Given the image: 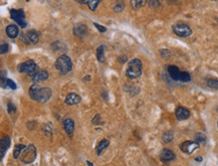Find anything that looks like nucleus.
I'll return each instance as SVG.
<instances>
[{
    "mask_svg": "<svg viewBox=\"0 0 218 166\" xmlns=\"http://www.w3.org/2000/svg\"><path fill=\"white\" fill-rule=\"evenodd\" d=\"M18 71L23 74L33 75L36 71V64L32 60H26V62L20 64L19 66H18Z\"/></svg>",
    "mask_w": 218,
    "mask_h": 166,
    "instance_id": "7",
    "label": "nucleus"
},
{
    "mask_svg": "<svg viewBox=\"0 0 218 166\" xmlns=\"http://www.w3.org/2000/svg\"><path fill=\"white\" fill-rule=\"evenodd\" d=\"M10 15H11V18L15 21L19 26H21L22 28L26 27V22H25V13H24L23 10L11 9L10 10Z\"/></svg>",
    "mask_w": 218,
    "mask_h": 166,
    "instance_id": "6",
    "label": "nucleus"
},
{
    "mask_svg": "<svg viewBox=\"0 0 218 166\" xmlns=\"http://www.w3.org/2000/svg\"><path fill=\"white\" fill-rule=\"evenodd\" d=\"M100 4V1H98V0H92V1H88V6L89 8L92 10V11H94V10L97 9L98 5Z\"/></svg>",
    "mask_w": 218,
    "mask_h": 166,
    "instance_id": "27",
    "label": "nucleus"
},
{
    "mask_svg": "<svg viewBox=\"0 0 218 166\" xmlns=\"http://www.w3.org/2000/svg\"><path fill=\"white\" fill-rule=\"evenodd\" d=\"M195 160L197 161V162H201V161H202V157H201V156L196 157V158H195Z\"/></svg>",
    "mask_w": 218,
    "mask_h": 166,
    "instance_id": "38",
    "label": "nucleus"
},
{
    "mask_svg": "<svg viewBox=\"0 0 218 166\" xmlns=\"http://www.w3.org/2000/svg\"><path fill=\"white\" fill-rule=\"evenodd\" d=\"M173 32L180 37H188L192 34V29L185 23H177L173 25Z\"/></svg>",
    "mask_w": 218,
    "mask_h": 166,
    "instance_id": "4",
    "label": "nucleus"
},
{
    "mask_svg": "<svg viewBox=\"0 0 218 166\" xmlns=\"http://www.w3.org/2000/svg\"><path fill=\"white\" fill-rule=\"evenodd\" d=\"M190 81H191V75H189V73H187V71H182V74H181V78H180V82L188 83Z\"/></svg>",
    "mask_w": 218,
    "mask_h": 166,
    "instance_id": "26",
    "label": "nucleus"
},
{
    "mask_svg": "<svg viewBox=\"0 0 218 166\" xmlns=\"http://www.w3.org/2000/svg\"><path fill=\"white\" fill-rule=\"evenodd\" d=\"M86 164H88L89 166H94L93 163H92V162H90V161H86Z\"/></svg>",
    "mask_w": 218,
    "mask_h": 166,
    "instance_id": "39",
    "label": "nucleus"
},
{
    "mask_svg": "<svg viewBox=\"0 0 218 166\" xmlns=\"http://www.w3.org/2000/svg\"><path fill=\"white\" fill-rule=\"evenodd\" d=\"M175 115H176V118L179 121H184V120H187V119L190 117V111L187 110L186 108L178 107L176 109Z\"/></svg>",
    "mask_w": 218,
    "mask_h": 166,
    "instance_id": "10",
    "label": "nucleus"
},
{
    "mask_svg": "<svg viewBox=\"0 0 218 166\" xmlns=\"http://www.w3.org/2000/svg\"><path fill=\"white\" fill-rule=\"evenodd\" d=\"M8 44L7 43H2L1 46H0V52H1V55H4V53H6L7 52H8Z\"/></svg>",
    "mask_w": 218,
    "mask_h": 166,
    "instance_id": "31",
    "label": "nucleus"
},
{
    "mask_svg": "<svg viewBox=\"0 0 218 166\" xmlns=\"http://www.w3.org/2000/svg\"><path fill=\"white\" fill-rule=\"evenodd\" d=\"M109 145H110V142H109V140H107V139H103L99 144H98V146H97V148H96V152H97V154H98V155H100V154H101V152H103V151H104L105 149H107Z\"/></svg>",
    "mask_w": 218,
    "mask_h": 166,
    "instance_id": "19",
    "label": "nucleus"
},
{
    "mask_svg": "<svg viewBox=\"0 0 218 166\" xmlns=\"http://www.w3.org/2000/svg\"><path fill=\"white\" fill-rule=\"evenodd\" d=\"M105 45H100L97 49V56L99 62L104 63L105 62Z\"/></svg>",
    "mask_w": 218,
    "mask_h": 166,
    "instance_id": "21",
    "label": "nucleus"
},
{
    "mask_svg": "<svg viewBox=\"0 0 218 166\" xmlns=\"http://www.w3.org/2000/svg\"><path fill=\"white\" fill-rule=\"evenodd\" d=\"M199 148V144L194 141H185L180 145V150L186 154H192Z\"/></svg>",
    "mask_w": 218,
    "mask_h": 166,
    "instance_id": "8",
    "label": "nucleus"
},
{
    "mask_svg": "<svg viewBox=\"0 0 218 166\" xmlns=\"http://www.w3.org/2000/svg\"><path fill=\"white\" fill-rule=\"evenodd\" d=\"M160 55H161V56L164 60H167V59H169V57L171 56V52H170L168 49L163 48V49L160 50Z\"/></svg>",
    "mask_w": 218,
    "mask_h": 166,
    "instance_id": "30",
    "label": "nucleus"
},
{
    "mask_svg": "<svg viewBox=\"0 0 218 166\" xmlns=\"http://www.w3.org/2000/svg\"><path fill=\"white\" fill-rule=\"evenodd\" d=\"M173 138H174V134H173V132H171V131H168V132L164 133V134H163V137H162L163 141H164L165 143L171 142L173 140Z\"/></svg>",
    "mask_w": 218,
    "mask_h": 166,
    "instance_id": "23",
    "label": "nucleus"
},
{
    "mask_svg": "<svg viewBox=\"0 0 218 166\" xmlns=\"http://www.w3.org/2000/svg\"><path fill=\"white\" fill-rule=\"evenodd\" d=\"M55 68L63 75L70 73L72 70V62L71 57L67 55H63L61 56H59L55 62Z\"/></svg>",
    "mask_w": 218,
    "mask_h": 166,
    "instance_id": "3",
    "label": "nucleus"
},
{
    "mask_svg": "<svg viewBox=\"0 0 218 166\" xmlns=\"http://www.w3.org/2000/svg\"><path fill=\"white\" fill-rule=\"evenodd\" d=\"M25 145H23V144H18V145L15 146V149H14V153H13V157L15 158V159H17L18 157H19V155H21V153H22V150L25 149Z\"/></svg>",
    "mask_w": 218,
    "mask_h": 166,
    "instance_id": "22",
    "label": "nucleus"
},
{
    "mask_svg": "<svg viewBox=\"0 0 218 166\" xmlns=\"http://www.w3.org/2000/svg\"><path fill=\"white\" fill-rule=\"evenodd\" d=\"M1 88L2 89H10V90H16L17 86L13 81L7 78H1Z\"/></svg>",
    "mask_w": 218,
    "mask_h": 166,
    "instance_id": "18",
    "label": "nucleus"
},
{
    "mask_svg": "<svg viewBox=\"0 0 218 166\" xmlns=\"http://www.w3.org/2000/svg\"><path fill=\"white\" fill-rule=\"evenodd\" d=\"M6 34L7 37L10 38H15L18 37V34H19V29H18V27L14 24L8 25V26L6 27Z\"/></svg>",
    "mask_w": 218,
    "mask_h": 166,
    "instance_id": "16",
    "label": "nucleus"
},
{
    "mask_svg": "<svg viewBox=\"0 0 218 166\" xmlns=\"http://www.w3.org/2000/svg\"><path fill=\"white\" fill-rule=\"evenodd\" d=\"M142 74V62L139 59L132 60L128 64L126 71V75L129 79H136L140 77Z\"/></svg>",
    "mask_w": 218,
    "mask_h": 166,
    "instance_id": "2",
    "label": "nucleus"
},
{
    "mask_svg": "<svg viewBox=\"0 0 218 166\" xmlns=\"http://www.w3.org/2000/svg\"><path fill=\"white\" fill-rule=\"evenodd\" d=\"M27 37L29 39V41L31 43H37L39 41V34L37 31L35 30H29L27 32Z\"/></svg>",
    "mask_w": 218,
    "mask_h": 166,
    "instance_id": "20",
    "label": "nucleus"
},
{
    "mask_svg": "<svg viewBox=\"0 0 218 166\" xmlns=\"http://www.w3.org/2000/svg\"><path fill=\"white\" fill-rule=\"evenodd\" d=\"M86 31H88V27H86V25L82 23H78L74 26V33L78 37H85L86 34Z\"/></svg>",
    "mask_w": 218,
    "mask_h": 166,
    "instance_id": "12",
    "label": "nucleus"
},
{
    "mask_svg": "<svg viewBox=\"0 0 218 166\" xmlns=\"http://www.w3.org/2000/svg\"><path fill=\"white\" fill-rule=\"evenodd\" d=\"M94 25L98 28V30H99L100 32H106V31H107V28L105 27V26H101V25L98 24V23H96V22H94Z\"/></svg>",
    "mask_w": 218,
    "mask_h": 166,
    "instance_id": "34",
    "label": "nucleus"
},
{
    "mask_svg": "<svg viewBox=\"0 0 218 166\" xmlns=\"http://www.w3.org/2000/svg\"><path fill=\"white\" fill-rule=\"evenodd\" d=\"M29 96L32 100L44 103L48 101L52 97V90L49 88H40L37 85H32L29 89Z\"/></svg>",
    "mask_w": 218,
    "mask_h": 166,
    "instance_id": "1",
    "label": "nucleus"
},
{
    "mask_svg": "<svg viewBox=\"0 0 218 166\" xmlns=\"http://www.w3.org/2000/svg\"><path fill=\"white\" fill-rule=\"evenodd\" d=\"M48 77H49V75L46 71H36L35 73L32 75V81L35 83L43 82V81L47 80Z\"/></svg>",
    "mask_w": 218,
    "mask_h": 166,
    "instance_id": "11",
    "label": "nucleus"
},
{
    "mask_svg": "<svg viewBox=\"0 0 218 166\" xmlns=\"http://www.w3.org/2000/svg\"><path fill=\"white\" fill-rule=\"evenodd\" d=\"M83 80H90V77H89V75H88V77H86L85 79H83Z\"/></svg>",
    "mask_w": 218,
    "mask_h": 166,
    "instance_id": "40",
    "label": "nucleus"
},
{
    "mask_svg": "<svg viewBox=\"0 0 218 166\" xmlns=\"http://www.w3.org/2000/svg\"><path fill=\"white\" fill-rule=\"evenodd\" d=\"M99 120H100V115L97 114L96 116H94V118L93 119V124H98L99 123Z\"/></svg>",
    "mask_w": 218,
    "mask_h": 166,
    "instance_id": "37",
    "label": "nucleus"
},
{
    "mask_svg": "<svg viewBox=\"0 0 218 166\" xmlns=\"http://www.w3.org/2000/svg\"><path fill=\"white\" fill-rule=\"evenodd\" d=\"M168 73L169 75L171 77L172 80L180 82V78H181V74L182 71H180V70L175 66H169L168 67Z\"/></svg>",
    "mask_w": 218,
    "mask_h": 166,
    "instance_id": "13",
    "label": "nucleus"
},
{
    "mask_svg": "<svg viewBox=\"0 0 218 166\" xmlns=\"http://www.w3.org/2000/svg\"><path fill=\"white\" fill-rule=\"evenodd\" d=\"M1 145H0V148H1V151H0V155H1V160L3 159V156H4V154L6 152V150L9 148V145H10V139L8 136H4L3 138L1 139Z\"/></svg>",
    "mask_w": 218,
    "mask_h": 166,
    "instance_id": "17",
    "label": "nucleus"
},
{
    "mask_svg": "<svg viewBox=\"0 0 218 166\" xmlns=\"http://www.w3.org/2000/svg\"><path fill=\"white\" fill-rule=\"evenodd\" d=\"M63 127H64V130L65 132L67 133L68 136H72L74 134V130H75V122L72 119H65L63 121Z\"/></svg>",
    "mask_w": 218,
    "mask_h": 166,
    "instance_id": "15",
    "label": "nucleus"
},
{
    "mask_svg": "<svg viewBox=\"0 0 218 166\" xmlns=\"http://www.w3.org/2000/svg\"><path fill=\"white\" fill-rule=\"evenodd\" d=\"M45 131H48V133H47V136L52 135V129H50V125H46L45 126V127H44V132Z\"/></svg>",
    "mask_w": 218,
    "mask_h": 166,
    "instance_id": "36",
    "label": "nucleus"
},
{
    "mask_svg": "<svg viewBox=\"0 0 218 166\" xmlns=\"http://www.w3.org/2000/svg\"><path fill=\"white\" fill-rule=\"evenodd\" d=\"M149 5L152 8H158L160 6V2L157 1V0H151V1H149Z\"/></svg>",
    "mask_w": 218,
    "mask_h": 166,
    "instance_id": "32",
    "label": "nucleus"
},
{
    "mask_svg": "<svg viewBox=\"0 0 218 166\" xmlns=\"http://www.w3.org/2000/svg\"><path fill=\"white\" fill-rule=\"evenodd\" d=\"M7 110H8L10 114L14 113V111H15V106H14V104H12L11 102H8V104H7Z\"/></svg>",
    "mask_w": 218,
    "mask_h": 166,
    "instance_id": "33",
    "label": "nucleus"
},
{
    "mask_svg": "<svg viewBox=\"0 0 218 166\" xmlns=\"http://www.w3.org/2000/svg\"><path fill=\"white\" fill-rule=\"evenodd\" d=\"M125 8V5H124V3L121 2V1H119L118 3H116V5L114 6V10H115V12H121L123 11Z\"/></svg>",
    "mask_w": 218,
    "mask_h": 166,
    "instance_id": "28",
    "label": "nucleus"
},
{
    "mask_svg": "<svg viewBox=\"0 0 218 166\" xmlns=\"http://www.w3.org/2000/svg\"><path fill=\"white\" fill-rule=\"evenodd\" d=\"M176 158L175 153L170 149H163L160 153V159L163 162H169L172 161Z\"/></svg>",
    "mask_w": 218,
    "mask_h": 166,
    "instance_id": "9",
    "label": "nucleus"
},
{
    "mask_svg": "<svg viewBox=\"0 0 218 166\" xmlns=\"http://www.w3.org/2000/svg\"><path fill=\"white\" fill-rule=\"evenodd\" d=\"M217 126H218V123H217Z\"/></svg>",
    "mask_w": 218,
    "mask_h": 166,
    "instance_id": "42",
    "label": "nucleus"
},
{
    "mask_svg": "<svg viewBox=\"0 0 218 166\" xmlns=\"http://www.w3.org/2000/svg\"><path fill=\"white\" fill-rule=\"evenodd\" d=\"M207 86L209 88L214 89V90H218V80H214V79H210V80L207 81Z\"/></svg>",
    "mask_w": 218,
    "mask_h": 166,
    "instance_id": "25",
    "label": "nucleus"
},
{
    "mask_svg": "<svg viewBox=\"0 0 218 166\" xmlns=\"http://www.w3.org/2000/svg\"><path fill=\"white\" fill-rule=\"evenodd\" d=\"M20 39L21 41H22L24 43H29L30 41H29V39H28V37H27V34H24V33H21V35H20Z\"/></svg>",
    "mask_w": 218,
    "mask_h": 166,
    "instance_id": "35",
    "label": "nucleus"
},
{
    "mask_svg": "<svg viewBox=\"0 0 218 166\" xmlns=\"http://www.w3.org/2000/svg\"><path fill=\"white\" fill-rule=\"evenodd\" d=\"M216 112H217V113H218V106H217V108H216Z\"/></svg>",
    "mask_w": 218,
    "mask_h": 166,
    "instance_id": "41",
    "label": "nucleus"
},
{
    "mask_svg": "<svg viewBox=\"0 0 218 166\" xmlns=\"http://www.w3.org/2000/svg\"><path fill=\"white\" fill-rule=\"evenodd\" d=\"M81 101H82V98L79 97V95H78V94H75V93L68 94L67 96V98H65V103L67 105H70V106H74V105L81 103Z\"/></svg>",
    "mask_w": 218,
    "mask_h": 166,
    "instance_id": "14",
    "label": "nucleus"
},
{
    "mask_svg": "<svg viewBox=\"0 0 218 166\" xmlns=\"http://www.w3.org/2000/svg\"><path fill=\"white\" fill-rule=\"evenodd\" d=\"M36 157V149L33 145H29L28 147L25 148V151L21 154V161H23L24 163H30Z\"/></svg>",
    "mask_w": 218,
    "mask_h": 166,
    "instance_id": "5",
    "label": "nucleus"
},
{
    "mask_svg": "<svg viewBox=\"0 0 218 166\" xmlns=\"http://www.w3.org/2000/svg\"><path fill=\"white\" fill-rule=\"evenodd\" d=\"M145 3L146 1H144V0H133V1H131V5L134 9H139L141 6L145 5Z\"/></svg>",
    "mask_w": 218,
    "mask_h": 166,
    "instance_id": "24",
    "label": "nucleus"
},
{
    "mask_svg": "<svg viewBox=\"0 0 218 166\" xmlns=\"http://www.w3.org/2000/svg\"><path fill=\"white\" fill-rule=\"evenodd\" d=\"M195 139H196V141H197L198 144L206 142V137L203 134H201V133H198V134H196L195 135Z\"/></svg>",
    "mask_w": 218,
    "mask_h": 166,
    "instance_id": "29",
    "label": "nucleus"
}]
</instances>
